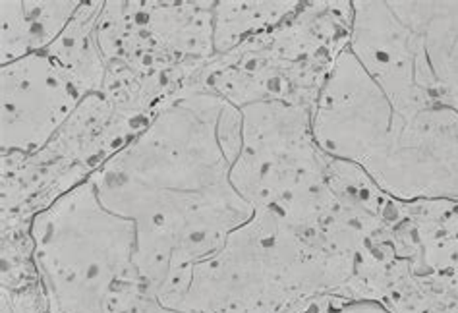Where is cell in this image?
Segmentation results:
<instances>
[{
	"mask_svg": "<svg viewBox=\"0 0 458 313\" xmlns=\"http://www.w3.org/2000/svg\"><path fill=\"white\" fill-rule=\"evenodd\" d=\"M86 97L45 51L3 66V174L49 146Z\"/></svg>",
	"mask_w": 458,
	"mask_h": 313,
	"instance_id": "cell-4",
	"label": "cell"
},
{
	"mask_svg": "<svg viewBox=\"0 0 458 313\" xmlns=\"http://www.w3.org/2000/svg\"><path fill=\"white\" fill-rule=\"evenodd\" d=\"M302 3H215L213 45L215 56L234 51L256 35L281 26Z\"/></svg>",
	"mask_w": 458,
	"mask_h": 313,
	"instance_id": "cell-7",
	"label": "cell"
},
{
	"mask_svg": "<svg viewBox=\"0 0 458 313\" xmlns=\"http://www.w3.org/2000/svg\"><path fill=\"white\" fill-rule=\"evenodd\" d=\"M240 149L242 111L194 78L89 176L103 206L136 223V265L155 292L254 219L231 180Z\"/></svg>",
	"mask_w": 458,
	"mask_h": 313,
	"instance_id": "cell-1",
	"label": "cell"
},
{
	"mask_svg": "<svg viewBox=\"0 0 458 313\" xmlns=\"http://www.w3.org/2000/svg\"><path fill=\"white\" fill-rule=\"evenodd\" d=\"M47 313H174L136 265V223L106 209L88 178L30 219Z\"/></svg>",
	"mask_w": 458,
	"mask_h": 313,
	"instance_id": "cell-3",
	"label": "cell"
},
{
	"mask_svg": "<svg viewBox=\"0 0 458 313\" xmlns=\"http://www.w3.org/2000/svg\"><path fill=\"white\" fill-rule=\"evenodd\" d=\"M421 39L433 93L458 114V3H389Z\"/></svg>",
	"mask_w": 458,
	"mask_h": 313,
	"instance_id": "cell-5",
	"label": "cell"
},
{
	"mask_svg": "<svg viewBox=\"0 0 458 313\" xmlns=\"http://www.w3.org/2000/svg\"><path fill=\"white\" fill-rule=\"evenodd\" d=\"M3 4V66L43 53L64 33L81 3Z\"/></svg>",
	"mask_w": 458,
	"mask_h": 313,
	"instance_id": "cell-6",
	"label": "cell"
},
{
	"mask_svg": "<svg viewBox=\"0 0 458 313\" xmlns=\"http://www.w3.org/2000/svg\"><path fill=\"white\" fill-rule=\"evenodd\" d=\"M313 138L331 159L360 166L389 198L458 203V114L396 108L346 49L313 111Z\"/></svg>",
	"mask_w": 458,
	"mask_h": 313,
	"instance_id": "cell-2",
	"label": "cell"
}]
</instances>
